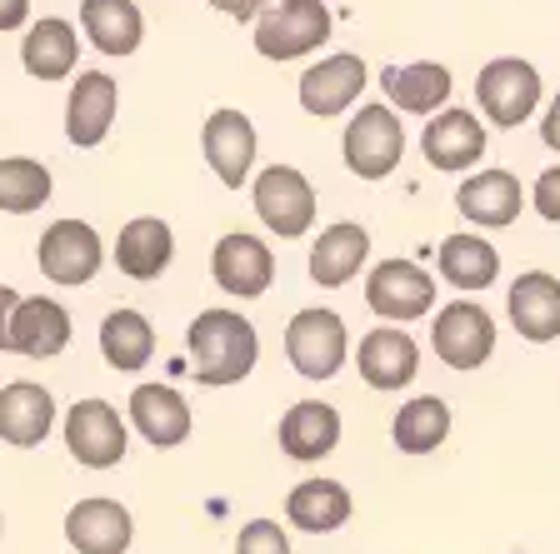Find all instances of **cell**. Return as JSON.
<instances>
[{"mask_svg":"<svg viewBox=\"0 0 560 554\" xmlns=\"http://www.w3.org/2000/svg\"><path fill=\"white\" fill-rule=\"evenodd\" d=\"M15 305H21V295H15L11 285H0V350H11V315Z\"/></svg>","mask_w":560,"mask_h":554,"instance_id":"obj_38","label":"cell"},{"mask_svg":"<svg viewBox=\"0 0 560 554\" xmlns=\"http://www.w3.org/2000/svg\"><path fill=\"white\" fill-rule=\"evenodd\" d=\"M116 110H120V85L105 75V70H81V81L70 85V101H66V135L70 145H101L116 126Z\"/></svg>","mask_w":560,"mask_h":554,"instance_id":"obj_14","label":"cell"},{"mask_svg":"<svg viewBox=\"0 0 560 554\" xmlns=\"http://www.w3.org/2000/svg\"><path fill=\"white\" fill-rule=\"evenodd\" d=\"M0 530H5V524H0Z\"/></svg>","mask_w":560,"mask_h":554,"instance_id":"obj_40","label":"cell"},{"mask_svg":"<svg viewBox=\"0 0 560 554\" xmlns=\"http://www.w3.org/2000/svg\"><path fill=\"white\" fill-rule=\"evenodd\" d=\"M56 425V400H50L46 385L15 380L0 390V439L15 445V450H35L40 439Z\"/></svg>","mask_w":560,"mask_h":554,"instance_id":"obj_23","label":"cell"},{"mask_svg":"<svg viewBox=\"0 0 560 554\" xmlns=\"http://www.w3.org/2000/svg\"><path fill=\"white\" fill-rule=\"evenodd\" d=\"M285 520L305 534H330L350 520V490L340 480H305L285 499Z\"/></svg>","mask_w":560,"mask_h":554,"instance_id":"obj_29","label":"cell"},{"mask_svg":"<svg viewBox=\"0 0 560 554\" xmlns=\"http://www.w3.org/2000/svg\"><path fill=\"white\" fill-rule=\"evenodd\" d=\"M476 101H480V110H486L490 126L515 130L521 120L536 116L540 70L521 56H495L490 66H480V75H476Z\"/></svg>","mask_w":560,"mask_h":554,"instance_id":"obj_4","label":"cell"},{"mask_svg":"<svg viewBox=\"0 0 560 554\" xmlns=\"http://www.w3.org/2000/svg\"><path fill=\"white\" fill-rule=\"evenodd\" d=\"M365 81H371L365 60L350 56V50H336V56L315 60V66L301 75V110L305 116H315V120L346 116L350 105L361 101Z\"/></svg>","mask_w":560,"mask_h":554,"instance_id":"obj_11","label":"cell"},{"mask_svg":"<svg viewBox=\"0 0 560 554\" xmlns=\"http://www.w3.org/2000/svg\"><path fill=\"white\" fill-rule=\"evenodd\" d=\"M210 275H215V285H221L225 295H235V300H256V295L270 290V280H276V255H270V245L256 240V235L231 231L215 240Z\"/></svg>","mask_w":560,"mask_h":554,"instance_id":"obj_12","label":"cell"},{"mask_svg":"<svg viewBox=\"0 0 560 554\" xmlns=\"http://www.w3.org/2000/svg\"><path fill=\"white\" fill-rule=\"evenodd\" d=\"M511 325L515 335L530 340V345H550L560 335V280L546 275V270H525L511 285Z\"/></svg>","mask_w":560,"mask_h":554,"instance_id":"obj_19","label":"cell"},{"mask_svg":"<svg viewBox=\"0 0 560 554\" xmlns=\"http://www.w3.org/2000/svg\"><path fill=\"white\" fill-rule=\"evenodd\" d=\"M75 60H81V35L70 21L40 15V21L25 25L21 66L31 81H66V75H75Z\"/></svg>","mask_w":560,"mask_h":554,"instance_id":"obj_21","label":"cell"},{"mask_svg":"<svg viewBox=\"0 0 560 554\" xmlns=\"http://www.w3.org/2000/svg\"><path fill=\"white\" fill-rule=\"evenodd\" d=\"M66 450L85 470H110L126 460V425L116 404L105 400H75L66 410Z\"/></svg>","mask_w":560,"mask_h":554,"instance_id":"obj_7","label":"cell"},{"mask_svg":"<svg viewBox=\"0 0 560 554\" xmlns=\"http://www.w3.org/2000/svg\"><path fill=\"white\" fill-rule=\"evenodd\" d=\"M530 205L540 210V220H550V225H560V165H550V170H540V180L530 185Z\"/></svg>","mask_w":560,"mask_h":554,"instance_id":"obj_35","label":"cell"},{"mask_svg":"<svg viewBox=\"0 0 560 554\" xmlns=\"http://www.w3.org/2000/svg\"><path fill=\"white\" fill-rule=\"evenodd\" d=\"M525 200L530 196L521 190V180H515L511 170H480L455 190V210H460L470 225H480V231H505V225H515Z\"/></svg>","mask_w":560,"mask_h":554,"instance_id":"obj_16","label":"cell"},{"mask_svg":"<svg viewBox=\"0 0 560 554\" xmlns=\"http://www.w3.org/2000/svg\"><path fill=\"white\" fill-rule=\"evenodd\" d=\"M81 31L101 56H136L145 40V15L136 0H81Z\"/></svg>","mask_w":560,"mask_h":554,"instance_id":"obj_25","label":"cell"},{"mask_svg":"<svg viewBox=\"0 0 560 554\" xmlns=\"http://www.w3.org/2000/svg\"><path fill=\"white\" fill-rule=\"evenodd\" d=\"M381 85H385V105L400 110V116H435V110H445V101H451V91H455L451 70H445L441 60L390 66L381 75Z\"/></svg>","mask_w":560,"mask_h":554,"instance_id":"obj_17","label":"cell"},{"mask_svg":"<svg viewBox=\"0 0 560 554\" xmlns=\"http://www.w3.org/2000/svg\"><path fill=\"white\" fill-rule=\"evenodd\" d=\"M130 534H136V520L130 509L116 505V499H81V505L66 515V540L70 550L81 554H126Z\"/></svg>","mask_w":560,"mask_h":554,"instance_id":"obj_20","label":"cell"},{"mask_svg":"<svg viewBox=\"0 0 560 554\" xmlns=\"http://www.w3.org/2000/svg\"><path fill=\"white\" fill-rule=\"evenodd\" d=\"M346 350L350 335L336 310H301L285 325V355L305 380H336L340 365H346Z\"/></svg>","mask_w":560,"mask_h":554,"instance_id":"obj_6","label":"cell"},{"mask_svg":"<svg viewBox=\"0 0 560 554\" xmlns=\"http://www.w3.org/2000/svg\"><path fill=\"white\" fill-rule=\"evenodd\" d=\"M365 255H371V235H365V225H350V220L326 225L320 240L311 245V280L315 285H326V290L350 285V280L361 275Z\"/></svg>","mask_w":560,"mask_h":554,"instance_id":"obj_24","label":"cell"},{"mask_svg":"<svg viewBox=\"0 0 560 554\" xmlns=\"http://www.w3.org/2000/svg\"><path fill=\"white\" fill-rule=\"evenodd\" d=\"M540 140H546L550 151L560 155V95L546 105V120H540Z\"/></svg>","mask_w":560,"mask_h":554,"instance_id":"obj_39","label":"cell"},{"mask_svg":"<svg viewBox=\"0 0 560 554\" xmlns=\"http://www.w3.org/2000/svg\"><path fill=\"white\" fill-rule=\"evenodd\" d=\"M130 425L140 429V439H151L155 450H175L190 435V404L171 385H140L130 394Z\"/></svg>","mask_w":560,"mask_h":554,"instance_id":"obj_26","label":"cell"},{"mask_svg":"<svg viewBox=\"0 0 560 554\" xmlns=\"http://www.w3.org/2000/svg\"><path fill=\"white\" fill-rule=\"evenodd\" d=\"M235 554H291V540L276 520H250L235 540Z\"/></svg>","mask_w":560,"mask_h":554,"instance_id":"obj_34","label":"cell"},{"mask_svg":"<svg viewBox=\"0 0 560 554\" xmlns=\"http://www.w3.org/2000/svg\"><path fill=\"white\" fill-rule=\"evenodd\" d=\"M175 255L171 240V225L155 215H136L130 225H120V240H116V270L126 280H155Z\"/></svg>","mask_w":560,"mask_h":554,"instance_id":"obj_28","label":"cell"},{"mask_svg":"<svg viewBox=\"0 0 560 554\" xmlns=\"http://www.w3.org/2000/svg\"><path fill=\"white\" fill-rule=\"evenodd\" d=\"M431 345L451 369H480L495 350V320L486 315V305L455 300L431 320Z\"/></svg>","mask_w":560,"mask_h":554,"instance_id":"obj_9","label":"cell"},{"mask_svg":"<svg viewBox=\"0 0 560 554\" xmlns=\"http://www.w3.org/2000/svg\"><path fill=\"white\" fill-rule=\"evenodd\" d=\"M355 365H361V380L371 385V390H400V385L416 380L420 345L406 335V325H381V330H371V335L361 340Z\"/></svg>","mask_w":560,"mask_h":554,"instance_id":"obj_18","label":"cell"},{"mask_svg":"<svg viewBox=\"0 0 560 554\" xmlns=\"http://www.w3.org/2000/svg\"><path fill=\"white\" fill-rule=\"evenodd\" d=\"M190 369L196 380L210 385V390H225V385H241L260 359V340L256 325L241 320L235 310H200L190 320Z\"/></svg>","mask_w":560,"mask_h":554,"instance_id":"obj_1","label":"cell"},{"mask_svg":"<svg viewBox=\"0 0 560 554\" xmlns=\"http://www.w3.org/2000/svg\"><path fill=\"white\" fill-rule=\"evenodd\" d=\"M101 355L110 369H140L155 355V330L140 310H110L101 325Z\"/></svg>","mask_w":560,"mask_h":554,"instance_id":"obj_32","label":"cell"},{"mask_svg":"<svg viewBox=\"0 0 560 554\" xmlns=\"http://www.w3.org/2000/svg\"><path fill=\"white\" fill-rule=\"evenodd\" d=\"M50 200V170L31 155H5L0 161V210L5 215H31Z\"/></svg>","mask_w":560,"mask_h":554,"instance_id":"obj_33","label":"cell"},{"mask_svg":"<svg viewBox=\"0 0 560 554\" xmlns=\"http://www.w3.org/2000/svg\"><path fill=\"white\" fill-rule=\"evenodd\" d=\"M365 305L381 320H420L435 305V280L416 266V260H381L365 280Z\"/></svg>","mask_w":560,"mask_h":554,"instance_id":"obj_10","label":"cell"},{"mask_svg":"<svg viewBox=\"0 0 560 554\" xmlns=\"http://www.w3.org/2000/svg\"><path fill=\"white\" fill-rule=\"evenodd\" d=\"M390 435H396V450H406V455L441 450V439L451 435V404H445L441 394H420V400L400 404Z\"/></svg>","mask_w":560,"mask_h":554,"instance_id":"obj_31","label":"cell"},{"mask_svg":"<svg viewBox=\"0 0 560 554\" xmlns=\"http://www.w3.org/2000/svg\"><path fill=\"white\" fill-rule=\"evenodd\" d=\"M420 151L435 170H470V165L486 155V126L470 110H435V120H425V135H420Z\"/></svg>","mask_w":560,"mask_h":554,"instance_id":"obj_15","label":"cell"},{"mask_svg":"<svg viewBox=\"0 0 560 554\" xmlns=\"http://www.w3.org/2000/svg\"><path fill=\"white\" fill-rule=\"evenodd\" d=\"M200 145H206V161L210 170H215V180L225 185V190H241L245 180H250V170H256V126H250V116L245 110H215V116L206 120V135H200Z\"/></svg>","mask_w":560,"mask_h":554,"instance_id":"obj_13","label":"cell"},{"mask_svg":"<svg viewBox=\"0 0 560 554\" xmlns=\"http://www.w3.org/2000/svg\"><path fill=\"white\" fill-rule=\"evenodd\" d=\"M210 5H215V11H225L231 21H256L270 0H210Z\"/></svg>","mask_w":560,"mask_h":554,"instance_id":"obj_37","label":"cell"},{"mask_svg":"<svg viewBox=\"0 0 560 554\" xmlns=\"http://www.w3.org/2000/svg\"><path fill=\"white\" fill-rule=\"evenodd\" d=\"M501 275V250L480 235H445L441 240V280L455 290H490Z\"/></svg>","mask_w":560,"mask_h":554,"instance_id":"obj_30","label":"cell"},{"mask_svg":"<svg viewBox=\"0 0 560 554\" xmlns=\"http://www.w3.org/2000/svg\"><path fill=\"white\" fill-rule=\"evenodd\" d=\"M35 260H40V275L56 285H91L105 260V245L85 220H56L35 245Z\"/></svg>","mask_w":560,"mask_h":554,"instance_id":"obj_8","label":"cell"},{"mask_svg":"<svg viewBox=\"0 0 560 554\" xmlns=\"http://www.w3.org/2000/svg\"><path fill=\"white\" fill-rule=\"evenodd\" d=\"M70 345V310L50 295H31L11 315V350L25 359H56Z\"/></svg>","mask_w":560,"mask_h":554,"instance_id":"obj_22","label":"cell"},{"mask_svg":"<svg viewBox=\"0 0 560 554\" xmlns=\"http://www.w3.org/2000/svg\"><path fill=\"white\" fill-rule=\"evenodd\" d=\"M340 151H346L350 175H361V180H385V175H396L400 155H406L400 110H390V105H361V110L346 120Z\"/></svg>","mask_w":560,"mask_h":554,"instance_id":"obj_2","label":"cell"},{"mask_svg":"<svg viewBox=\"0 0 560 554\" xmlns=\"http://www.w3.org/2000/svg\"><path fill=\"white\" fill-rule=\"evenodd\" d=\"M336 445H340V415L330 404L301 400L285 410V420H280V450L291 455V460H301V464L326 460Z\"/></svg>","mask_w":560,"mask_h":554,"instance_id":"obj_27","label":"cell"},{"mask_svg":"<svg viewBox=\"0 0 560 554\" xmlns=\"http://www.w3.org/2000/svg\"><path fill=\"white\" fill-rule=\"evenodd\" d=\"M31 25V0H0V35Z\"/></svg>","mask_w":560,"mask_h":554,"instance_id":"obj_36","label":"cell"},{"mask_svg":"<svg viewBox=\"0 0 560 554\" xmlns=\"http://www.w3.org/2000/svg\"><path fill=\"white\" fill-rule=\"evenodd\" d=\"M330 40L326 0H270L256 15V50L266 60H301Z\"/></svg>","mask_w":560,"mask_h":554,"instance_id":"obj_3","label":"cell"},{"mask_svg":"<svg viewBox=\"0 0 560 554\" xmlns=\"http://www.w3.org/2000/svg\"><path fill=\"white\" fill-rule=\"evenodd\" d=\"M256 215L266 220V231L280 240H301L315 225V185L305 180L295 165H266L256 175Z\"/></svg>","mask_w":560,"mask_h":554,"instance_id":"obj_5","label":"cell"}]
</instances>
